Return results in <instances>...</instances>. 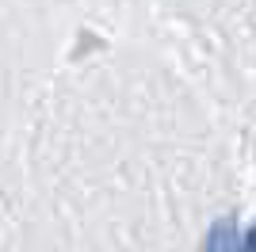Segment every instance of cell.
<instances>
[{"instance_id":"6da1fadb","label":"cell","mask_w":256,"mask_h":252,"mask_svg":"<svg viewBox=\"0 0 256 252\" xmlns=\"http://www.w3.org/2000/svg\"><path fill=\"white\" fill-rule=\"evenodd\" d=\"M203 252H237V233H234V226H230V222H222V226L206 237Z\"/></svg>"},{"instance_id":"7a4b0ae2","label":"cell","mask_w":256,"mask_h":252,"mask_svg":"<svg viewBox=\"0 0 256 252\" xmlns=\"http://www.w3.org/2000/svg\"><path fill=\"white\" fill-rule=\"evenodd\" d=\"M245 252H256V230H252V237H248V244H245Z\"/></svg>"}]
</instances>
